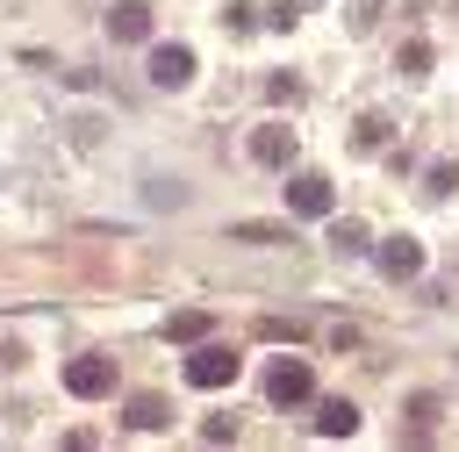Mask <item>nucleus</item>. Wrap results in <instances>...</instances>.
<instances>
[{"mask_svg":"<svg viewBox=\"0 0 459 452\" xmlns=\"http://www.w3.org/2000/svg\"><path fill=\"white\" fill-rule=\"evenodd\" d=\"M265 395L287 409V402H308L316 395V373H308V359H273L265 366Z\"/></svg>","mask_w":459,"mask_h":452,"instance_id":"1","label":"nucleus"},{"mask_svg":"<svg viewBox=\"0 0 459 452\" xmlns=\"http://www.w3.org/2000/svg\"><path fill=\"white\" fill-rule=\"evenodd\" d=\"M237 366H244V359H237L230 344H201V352L186 359V380H194V387H230Z\"/></svg>","mask_w":459,"mask_h":452,"instance_id":"2","label":"nucleus"},{"mask_svg":"<svg viewBox=\"0 0 459 452\" xmlns=\"http://www.w3.org/2000/svg\"><path fill=\"white\" fill-rule=\"evenodd\" d=\"M287 158H294V129H280V122H258V129H251V165H265V172H287Z\"/></svg>","mask_w":459,"mask_h":452,"instance_id":"3","label":"nucleus"},{"mask_svg":"<svg viewBox=\"0 0 459 452\" xmlns=\"http://www.w3.org/2000/svg\"><path fill=\"white\" fill-rule=\"evenodd\" d=\"M65 387H72L79 402H100V395L115 387V359H72V366H65Z\"/></svg>","mask_w":459,"mask_h":452,"instance_id":"4","label":"nucleus"},{"mask_svg":"<svg viewBox=\"0 0 459 452\" xmlns=\"http://www.w3.org/2000/svg\"><path fill=\"white\" fill-rule=\"evenodd\" d=\"M373 258H380L387 280H416L423 273V244L416 237H387V244H373Z\"/></svg>","mask_w":459,"mask_h":452,"instance_id":"5","label":"nucleus"},{"mask_svg":"<svg viewBox=\"0 0 459 452\" xmlns=\"http://www.w3.org/2000/svg\"><path fill=\"white\" fill-rule=\"evenodd\" d=\"M194 79V50L186 43H158L151 50V86H186Z\"/></svg>","mask_w":459,"mask_h":452,"instance_id":"6","label":"nucleus"},{"mask_svg":"<svg viewBox=\"0 0 459 452\" xmlns=\"http://www.w3.org/2000/svg\"><path fill=\"white\" fill-rule=\"evenodd\" d=\"M287 208L294 215H330V179L323 172H294L287 179Z\"/></svg>","mask_w":459,"mask_h":452,"instance_id":"7","label":"nucleus"},{"mask_svg":"<svg viewBox=\"0 0 459 452\" xmlns=\"http://www.w3.org/2000/svg\"><path fill=\"white\" fill-rule=\"evenodd\" d=\"M108 36H115V43H143V36H151V7H143V0H122V7L108 14Z\"/></svg>","mask_w":459,"mask_h":452,"instance_id":"8","label":"nucleus"},{"mask_svg":"<svg viewBox=\"0 0 459 452\" xmlns=\"http://www.w3.org/2000/svg\"><path fill=\"white\" fill-rule=\"evenodd\" d=\"M230 244H294L287 222H230Z\"/></svg>","mask_w":459,"mask_h":452,"instance_id":"9","label":"nucleus"},{"mask_svg":"<svg viewBox=\"0 0 459 452\" xmlns=\"http://www.w3.org/2000/svg\"><path fill=\"white\" fill-rule=\"evenodd\" d=\"M208 323H215L208 309H179V316L165 323V337H172V344H201V337H208Z\"/></svg>","mask_w":459,"mask_h":452,"instance_id":"10","label":"nucleus"},{"mask_svg":"<svg viewBox=\"0 0 459 452\" xmlns=\"http://www.w3.org/2000/svg\"><path fill=\"white\" fill-rule=\"evenodd\" d=\"M165 423H172L165 395H136V402H129V430H165Z\"/></svg>","mask_w":459,"mask_h":452,"instance_id":"11","label":"nucleus"},{"mask_svg":"<svg viewBox=\"0 0 459 452\" xmlns=\"http://www.w3.org/2000/svg\"><path fill=\"white\" fill-rule=\"evenodd\" d=\"M316 430H323V438H351V430H359V409H351V402L337 395V402H323V416H316Z\"/></svg>","mask_w":459,"mask_h":452,"instance_id":"12","label":"nucleus"},{"mask_svg":"<svg viewBox=\"0 0 459 452\" xmlns=\"http://www.w3.org/2000/svg\"><path fill=\"white\" fill-rule=\"evenodd\" d=\"M437 416H445V402H437V395H409V438H430V430H437Z\"/></svg>","mask_w":459,"mask_h":452,"instance_id":"13","label":"nucleus"},{"mask_svg":"<svg viewBox=\"0 0 459 452\" xmlns=\"http://www.w3.org/2000/svg\"><path fill=\"white\" fill-rule=\"evenodd\" d=\"M330 244H337V251H373L366 222H330Z\"/></svg>","mask_w":459,"mask_h":452,"instance_id":"14","label":"nucleus"},{"mask_svg":"<svg viewBox=\"0 0 459 452\" xmlns=\"http://www.w3.org/2000/svg\"><path fill=\"white\" fill-rule=\"evenodd\" d=\"M394 72H409V79H423V72H430V43H402V57H394Z\"/></svg>","mask_w":459,"mask_h":452,"instance_id":"15","label":"nucleus"},{"mask_svg":"<svg viewBox=\"0 0 459 452\" xmlns=\"http://www.w3.org/2000/svg\"><path fill=\"white\" fill-rule=\"evenodd\" d=\"M258 337H273V344L287 337V344H294V337H301V323H294V316H258Z\"/></svg>","mask_w":459,"mask_h":452,"instance_id":"16","label":"nucleus"},{"mask_svg":"<svg viewBox=\"0 0 459 452\" xmlns=\"http://www.w3.org/2000/svg\"><path fill=\"white\" fill-rule=\"evenodd\" d=\"M201 438H208V445H230V438H237V423H230V416H208V423H201Z\"/></svg>","mask_w":459,"mask_h":452,"instance_id":"17","label":"nucleus"},{"mask_svg":"<svg viewBox=\"0 0 459 452\" xmlns=\"http://www.w3.org/2000/svg\"><path fill=\"white\" fill-rule=\"evenodd\" d=\"M459 187V165H430V194H452Z\"/></svg>","mask_w":459,"mask_h":452,"instance_id":"18","label":"nucleus"}]
</instances>
